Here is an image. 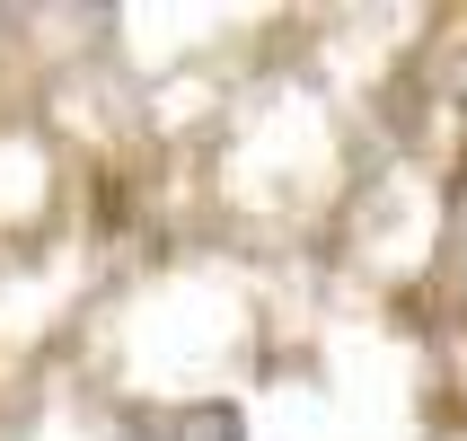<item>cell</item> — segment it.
Listing matches in <instances>:
<instances>
[{"mask_svg":"<svg viewBox=\"0 0 467 441\" xmlns=\"http://www.w3.org/2000/svg\"><path fill=\"white\" fill-rule=\"evenodd\" d=\"M141 441H247V424H238V406H168L141 424Z\"/></svg>","mask_w":467,"mask_h":441,"instance_id":"obj_1","label":"cell"}]
</instances>
